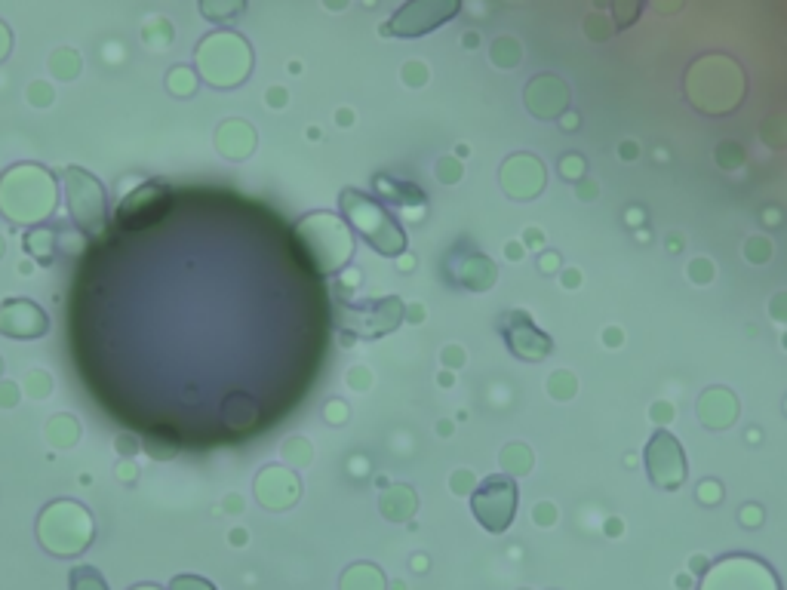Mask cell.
<instances>
[{"mask_svg":"<svg viewBox=\"0 0 787 590\" xmlns=\"http://www.w3.org/2000/svg\"><path fill=\"white\" fill-rule=\"evenodd\" d=\"M649 461V477L661 486V489H677L686 480V465H683V452L677 446L674 437L658 434L646 452Z\"/></svg>","mask_w":787,"mask_h":590,"instance_id":"obj_6","label":"cell"},{"mask_svg":"<svg viewBox=\"0 0 787 590\" xmlns=\"http://www.w3.org/2000/svg\"><path fill=\"white\" fill-rule=\"evenodd\" d=\"M502 465L508 471H514V474H526L532 468V455L523 446H511V449L502 452Z\"/></svg>","mask_w":787,"mask_h":590,"instance_id":"obj_15","label":"cell"},{"mask_svg":"<svg viewBox=\"0 0 787 590\" xmlns=\"http://www.w3.org/2000/svg\"><path fill=\"white\" fill-rule=\"evenodd\" d=\"M557 265H560V259L551 256V252H545V256H542V271H545V274H554L551 268H557Z\"/></svg>","mask_w":787,"mask_h":590,"instance_id":"obj_21","label":"cell"},{"mask_svg":"<svg viewBox=\"0 0 787 590\" xmlns=\"http://www.w3.org/2000/svg\"><path fill=\"white\" fill-rule=\"evenodd\" d=\"M237 412L234 409H222V418H225V425L234 428V431H243V428H253L256 425V418H259V406L256 400H250L246 394H237Z\"/></svg>","mask_w":787,"mask_h":590,"instance_id":"obj_11","label":"cell"},{"mask_svg":"<svg viewBox=\"0 0 787 590\" xmlns=\"http://www.w3.org/2000/svg\"><path fill=\"white\" fill-rule=\"evenodd\" d=\"M517 489L508 477H489L474 492V514L489 532H505L514 520Z\"/></svg>","mask_w":787,"mask_h":590,"instance_id":"obj_4","label":"cell"},{"mask_svg":"<svg viewBox=\"0 0 787 590\" xmlns=\"http://www.w3.org/2000/svg\"><path fill=\"white\" fill-rule=\"evenodd\" d=\"M582 170H585L582 160H575V157H566V160H563V176H566V179H582Z\"/></svg>","mask_w":787,"mask_h":590,"instance_id":"obj_17","label":"cell"},{"mask_svg":"<svg viewBox=\"0 0 787 590\" xmlns=\"http://www.w3.org/2000/svg\"><path fill=\"white\" fill-rule=\"evenodd\" d=\"M615 10V28H631L643 10V0H612Z\"/></svg>","mask_w":787,"mask_h":590,"instance_id":"obj_14","label":"cell"},{"mask_svg":"<svg viewBox=\"0 0 787 590\" xmlns=\"http://www.w3.org/2000/svg\"><path fill=\"white\" fill-rule=\"evenodd\" d=\"M342 590H385V578L379 575V569L360 563L342 575Z\"/></svg>","mask_w":787,"mask_h":590,"instance_id":"obj_9","label":"cell"},{"mask_svg":"<svg viewBox=\"0 0 787 590\" xmlns=\"http://www.w3.org/2000/svg\"><path fill=\"white\" fill-rule=\"evenodd\" d=\"M462 0H409V4L382 28L394 37H419L434 28H440L446 19L459 13Z\"/></svg>","mask_w":787,"mask_h":590,"instance_id":"obj_3","label":"cell"},{"mask_svg":"<svg viewBox=\"0 0 787 590\" xmlns=\"http://www.w3.org/2000/svg\"><path fill=\"white\" fill-rule=\"evenodd\" d=\"M65 188H68V206H71L74 222L90 237L102 234V228H105V191H102V185L84 170H68Z\"/></svg>","mask_w":787,"mask_h":590,"instance_id":"obj_2","label":"cell"},{"mask_svg":"<svg viewBox=\"0 0 787 590\" xmlns=\"http://www.w3.org/2000/svg\"><path fill=\"white\" fill-rule=\"evenodd\" d=\"M698 415L708 428H726L735 421V400L729 391H708L698 403Z\"/></svg>","mask_w":787,"mask_h":590,"instance_id":"obj_8","label":"cell"},{"mask_svg":"<svg viewBox=\"0 0 787 590\" xmlns=\"http://www.w3.org/2000/svg\"><path fill=\"white\" fill-rule=\"evenodd\" d=\"M256 495H259V501L265 504V508L283 511V508H289V504L299 498V480L289 471L268 468L256 480Z\"/></svg>","mask_w":787,"mask_h":590,"instance_id":"obj_7","label":"cell"},{"mask_svg":"<svg viewBox=\"0 0 787 590\" xmlns=\"http://www.w3.org/2000/svg\"><path fill=\"white\" fill-rule=\"evenodd\" d=\"M535 520L542 523V526H551V523L557 520V511L551 508V504H538V508H535Z\"/></svg>","mask_w":787,"mask_h":590,"instance_id":"obj_18","label":"cell"},{"mask_svg":"<svg viewBox=\"0 0 787 590\" xmlns=\"http://www.w3.org/2000/svg\"><path fill=\"white\" fill-rule=\"evenodd\" d=\"M692 280H711V262H692Z\"/></svg>","mask_w":787,"mask_h":590,"instance_id":"obj_19","label":"cell"},{"mask_svg":"<svg viewBox=\"0 0 787 590\" xmlns=\"http://www.w3.org/2000/svg\"><path fill=\"white\" fill-rule=\"evenodd\" d=\"M170 206H173V194L167 188L163 185H142L139 191H133L127 200L120 203L117 222H120V228L139 231L145 225H154Z\"/></svg>","mask_w":787,"mask_h":590,"instance_id":"obj_5","label":"cell"},{"mask_svg":"<svg viewBox=\"0 0 787 590\" xmlns=\"http://www.w3.org/2000/svg\"><path fill=\"white\" fill-rule=\"evenodd\" d=\"M136 590H157V587H151V584H148V587H136Z\"/></svg>","mask_w":787,"mask_h":590,"instance_id":"obj_23","label":"cell"},{"mask_svg":"<svg viewBox=\"0 0 787 590\" xmlns=\"http://www.w3.org/2000/svg\"><path fill=\"white\" fill-rule=\"evenodd\" d=\"M382 511L388 520H406V517H412V511H416V495H412V489L394 486L382 498Z\"/></svg>","mask_w":787,"mask_h":590,"instance_id":"obj_10","label":"cell"},{"mask_svg":"<svg viewBox=\"0 0 787 590\" xmlns=\"http://www.w3.org/2000/svg\"><path fill=\"white\" fill-rule=\"evenodd\" d=\"M40 544L47 547L56 557H74L80 551H87L90 538H93V520L90 514L74 501H56L40 514L37 523Z\"/></svg>","mask_w":787,"mask_h":590,"instance_id":"obj_1","label":"cell"},{"mask_svg":"<svg viewBox=\"0 0 787 590\" xmlns=\"http://www.w3.org/2000/svg\"><path fill=\"white\" fill-rule=\"evenodd\" d=\"M71 590H108V587L93 566H77L71 572Z\"/></svg>","mask_w":787,"mask_h":590,"instance_id":"obj_13","label":"cell"},{"mask_svg":"<svg viewBox=\"0 0 787 590\" xmlns=\"http://www.w3.org/2000/svg\"><path fill=\"white\" fill-rule=\"evenodd\" d=\"M741 523L744 526H760V511L757 508H744L741 511Z\"/></svg>","mask_w":787,"mask_h":590,"instance_id":"obj_20","label":"cell"},{"mask_svg":"<svg viewBox=\"0 0 787 590\" xmlns=\"http://www.w3.org/2000/svg\"><path fill=\"white\" fill-rule=\"evenodd\" d=\"M170 590H216V587L203 578H194V575H179V578H173Z\"/></svg>","mask_w":787,"mask_h":590,"instance_id":"obj_16","label":"cell"},{"mask_svg":"<svg viewBox=\"0 0 787 590\" xmlns=\"http://www.w3.org/2000/svg\"><path fill=\"white\" fill-rule=\"evenodd\" d=\"M704 501H711V504L717 501V486H714V483L704 486Z\"/></svg>","mask_w":787,"mask_h":590,"instance_id":"obj_22","label":"cell"},{"mask_svg":"<svg viewBox=\"0 0 787 590\" xmlns=\"http://www.w3.org/2000/svg\"><path fill=\"white\" fill-rule=\"evenodd\" d=\"M203 16L213 19V22H222V19H231L234 13L243 10V0H203L200 4Z\"/></svg>","mask_w":787,"mask_h":590,"instance_id":"obj_12","label":"cell"}]
</instances>
